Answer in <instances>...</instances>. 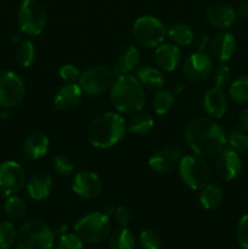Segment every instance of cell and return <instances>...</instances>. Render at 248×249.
I'll return each mask as SVG.
<instances>
[{"mask_svg": "<svg viewBox=\"0 0 248 249\" xmlns=\"http://www.w3.org/2000/svg\"><path fill=\"white\" fill-rule=\"evenodd\" d=\"M126 124L123 117L114 112H105L92 119L88 129V140L96 148H109L125 136Z\"/></svg>", "mask_w": 248, "mask_h": 249, "instance_id": "cell-3", "label": "cell"}, {"mask_svg": "<svg viewBox=\"0 0 248 249\" xmlns=\"http://www.w3.org/2000/svg\"><path fill=\"white\" fill-rule=\"evenodd\" d=\"M237 12L226 4H213L207 9L206 18L213 27L219 29H229L237 21Z\"/></svg>", "mask_w": 248, "mask_h": 249, "instance_id": "cell-16", "label": "cell"}, {"mask_svg": "<svg viewBox=\"0 0 248 249\" xmlns=\"http://www.w3.org/2000/svg\"><path fill=\"white\" fill-rule=\"evenodd\" d=\"M203 109L212 118H221L228 111V99L223 89L213 87L203 96Z\"/></svg>", "mask_w": 248, "mask_h": 249, "instance_id": "cell-19", "label": "cell"}, {"mask_svg": "<svg viewBox=\"0 0 248 249\" xmlns=\"http://www.w3.org/2000/svg\"><path fill=\"white\" fill-rule=\"evenodd\" d=\"M74 232L85 243H100L111 235L109 216L101 212H92L82 216L74 225Z\"/></svg>", "mask_w": 248, "mask_h": 249, "instance_id": "cell-5", "label": "cell"}, {"mask_svg": "<svg viewBox=\"0 0 248 249\" xmlns=\"http://www.w3.org/2000/svg\"><path fill=\"white\" fill-rule=\"evenodd\" d=\"M224 199V192L219 185L216 184H207L201 190L199 195V203L202 207L208 211L218 208Z\"/></svg>", "mask_w": 248, "mask_h": 249, "instance_id": "cell-25", "label": "cell"}, {"mask_svg": "<svg viewBox=\"0 0 248 249\" xmlns=\"http://www.w3.org/2000/svg\"><path fill=\"white\" fill-rule=\"evenodd\" d=\"M184 136L189 147L202 158L218 156L228 143L225 130L215 121L207 117H196L187 122Z\"/></svg>", "mask_w": 248, "mask_h": 249, "instance_id": "cell-1", "label": "cell"}, {"mask_svg": "<svg viewBox=\"0 0 248 249\" xmlns=\"http://www.w3.org/2000/svg\"><path fill=\"white\" fill-rule=\"evenodd\" d=\"M174 102V96L173 92L168 89H159L156 95L153 96L152 100V107L153 111L158 114V116H163V114L168 113L170 111Z\"/></svg>", "mask_w": 248, "mask_h": 249, "instance_id": "cell-31", "label": "cell"}, {"mask_svg": "<svg viewBox=\"0 0 248 249\" xmlns=\"http://www.w3.org/2000/svg\"><path fill=\"white\" fill-rule=\"evenodd\" d=\"M181 157L182 148L179 145H173L153 153L148 160V165L155 172L165 174L179 164Z\"/></svg>", "mask_w": 248, "mask_h": 249, "instance_id": "cell-14", "label": "cell"}, {"mask_svg": "<svg viewBox=\"0 0 248 249\" xmlns=\"http://www.w3.org/2000/svg\"><path fill=\"white\" fill-rule=\"evenodd\" d=\"M111 249H135V238L126 228H119L109 235Z\"/></svg>", "mask_w": 248, "mask_h": 249, "instance_id": "cell-28", "label": "cell"}, {"mask_svg": "<svg viewBox=\"0 0 248 249\" xmlns=\"http://www.w3.org/2000/svg\"><path fill=\"white\" fill-rule=\"evenodd\" d=\"M109 100L114 108L121 113H138L145 106V90L136 77L131 74L122 75L112 83Z\"/></svg>", "mask_w": 248, "mask_h": 249, "instance_id": "cell-2", "label": "cell"}, {"mask_svg": "<svg viewBox=\"0 0 248 249\" xmlns=\"http://www.w3.org/2000/svg\"><path fill=\"white\" fill-rule=\"evenodd\" d=\"M136 78L142 87L148 89H160L164 85L162 72L152 66H142L136 71Z\"/></svg>", "mask_w": 248, "mask_h": 249, "instance_id": "cell-24", "label": "cell"}, {"mask_svg": "<svg viewBox=\"0 0 248 249\" xmlns=\"http://www.w3.org/2000/svg\"><path fill=\"white\" fill-rule=\"evenodd\" d=\"M26 87L19 75L11 71H0V106L16 107L23 101Z\"/></svg>", "mask_w": 248, "mask_h": 249, "instance_id": "cell-10", "label": "cell"}, {"mask_svg": "<svg viewBox=\"0 0 248 249\" xmlns=\"http://www.w3.org/2000/svg\"><path fill=\"white\" fill-rule=\"evenodd\" d=\"M236 12H237V16L248 19V0H245V1L241 2L237 6Z\"/></svg>", "mask_w": 248, "mask_h": 249, "instance_id": "cell-42", "label": "cell"}, {"mask_svg": "<svg viewBox=\"0 0 248 249\" xmlns=\"http://www.w3.org/2000/svg\"><path fill=\"white\" fill-rule=\"evenodd\" d=\"M236 50V39L229 32H221L213 38L211 43L212 55L220 62H226L233 56Z\"/></svg>", "mask_w": 248, "mask_h": 249, "instance_id": "cell-21", "label": "cell"}, {"mask_svg": "<svg viewBox=\"0 0 248 249\" xmlns=\"http://www.w3.org/2000/svg\"><path fill=\"white\" fill-rule=\"evenodd\" d=\"M133 34L143 48H157L167 34L164 23L155 16H141L134 22Z\"/></svg>", "mask_w": 248, "mask_h": 249, "instance_id": "cell-7", "label": "cell"}, {"mask_svg": "<svg viewBox=\"0 0 248 249\" xmlns=\"http://www.w3.org/2000/svg\"><path fill=\"white\" fill-rule=\"evenodd\" d=\"M49 147H50V141L45 134L33 133L24 141L23 152L29 160H39L48 153Z\"/></svg>", "mask_w": 248, "mask_h": 249, "instance_id": "cell-23", "label": "cell"}, {"mask_svg": "<svg viewBox=\"0 0 248 249\" xmlns=\"http://www.w3.org/2000/svg\"><path fill=\"white\" fill-rule=\"evenodd\" d=\"M17 231L10 221L0 223V249H9L16 242Z\"/></svg>", "mask_w": 248, "mask_h": 249, "instance_id": "cell-34", "label": "cell"}, {"mask_svg": "<svg viewBox=\"0 0 248 249\" xmlns=\"http://www.w3.org/2000/svg\"><path fill=\"white\" fill-rule=\"evenodd\" d=\"M5 213L7 218L11 220H21L27 214V204L21 197L18 196H9V198L5 202Z\"/></svg>", "mask_w": 248, "mask_h": 249, "instance_id": "cell-30", "label": "cell"}, {"mask_svg": "<svg viewBox=\"0 0 248 249\" xmlns=\"http://www.w3.org/2000/svg\"><path fill=\"white\" fill-rule=\"evenodd\" d=\"M229 96L238 105L248 104V75H241L231 83Z\"/></svg>", "mask_w": 248, "mask_h": 249, "instance_id": "cell-29", "label": "cell"}, {"mask_svg": "<svg viewBox=\"0 0 248 249\" xmlns=\"http://www.w3.org/2000/svg\"><path fill=\"white\" fill-rule=\"evenodd\" d=\"M155 61L160 70L173 72L181 61V51L175 44H160L156 48Z\"/></svg>", "mask_w": 248, "mask_h": 249, "instance_id": "cell-20", "label": "cell"}, {"mask_svg": "<svg viewBox=\"0 0 248 249\" xmlns=\"http://www.w3.org/2000/svg\"><path fill=\"white\" fill-rule=\"evenodd\" d=\"M114 218L119 228H126L133 219V212L128 206H119L114 212Z\"/></svg>", "mask_w": 248, "mask_h": 249, "instance_id": "cell-40", "label": "cell"}, {"mask_svg": "<svg viewBox=\"0 0 248 249\" xmlns=\"http://www.w3.org/2000/svg\"><path fill=\"white\" fill-rule=\"evenodd\" d=\"M83 90L77 83H66L57 90L53 99V105L58 111H72L79 105Z\"/></svg>", "mask_w": 248, "mask_h": 249, "instance_id": "cell-17", "label": "cell"}, {"mask_svg": "<svg viewBox=\"0 0 248 249\" xmlns=\"http://www.w3.org/2000/svg\"><path fill=\"white\" fill-rule=\"evenodd\" d=\"M114 212H116V209H114L113 206H111V204H108V206L105 207L104 209V213L106 214V215H111V214H114Z\"/></svg>", "mask_w": 248, "mask_h": 249, "instance_id": "cell-45", "label": "cell"}, {"mask_svg": "<svg viewBox=\"0 0 248 249\" xmlns=\"http://www.w3.org/2000/svg\"><path fill=\"white\" fill-rule=\"evenodd\" d=\"M113 77V71L106 66H91L80 74L79 85L83 92L89 96H99L111 89Z\"/></svg>", "mask_w": 248, "mask_h": 249, "instance_id": "cell-9", "label": "cell"}, {"mask_svg": "<svg viewBox=\"0 0 248 249\" xmlns=\"http://www.w3.org/2000/svg\"><path fill=\"white\" fill-rule=\"evenodd\" d=\"M168 38L177 46H187L192 44L195 39V33L187 24L175 23L169 27L167 31Z\"/></svg>", "mask_w": 248, "mask_h": 249, "instance_id": "cell-27", "label": "cell"}, {"mask_svg": "<svg viewBox=\"0 0 248 249\" xmlns=\"http://www.w3.org/2000/svg\"><path fill=\"white\" fill-rule=\"evenodd\" d=\"M140 245L143 249H159L162 240L155 230L146 229L140 233Z\"/></svg>", "mask_w": 248, "mask_h": 249, "instance_id": "cell-36", "label": "cell"}, {"mask_svg": "<svg viewBox=\"0 0 248 249\" xmlns=\"http://www.w3.org/2000/svg\"><path fill=\"white\" fill-rule=\"evenodd\" d=\"M45 7L38 0H23L18 10V26L27 36H39L46 27Z\"/></svg>", "mask_w": 248, "mask_h": 249, "instance_id": "cell-8", "label": "cell"}, {"mask_svg": "<svg viewBox=\"0 0 248 249\" xmlns=\"http://www.w3.org/2000/svg\"><path fill=\"white\" fill-rule=\"evenodd\" d=\"M180 179L191 190H202L209 181V167L199 156H182L177 164Z\"/></svg>", "mask_w": 248, "mask_h": 249, "instance_id": "cell-6", "label": "cell"}, {"mask_svg": "<svg viewBox=\"0 0 248 249\" xmlns=\"http://www.w3.org/2000/svg\"><path fill=\"white\" fill-rule=\"evenodd\" d=\"M26 173L15 160H6L0 164V190L5 196H14L23 189Z\"/></svg>", "mask_w": 248, "mask_h": 249, "instance_id": "cell-11", "label": "cell"}, {"mask_svg": "<svg viewBox=\"0 0 248 249\" xmlns=\"http://www.w3.org/2000/svg\"><path fill=\"white\" fill-rule=\"evenodd\" d=\"M236 238L242 249H248V213L240 219L236 228Z\"/></svg>", "mask_w": 248, "mask_h": 249, "instance_id": "cell-38", "label": "cell"}, {"mask_svg": "<svg viewBox=\"0 0 248 249\" xmlns=\"http://www.w3.org/2000/svg\"><path fill=\"white\" fill-rule=\"evenodd\" d=\"M53 172L61 177H68L74 170V164H73L72 160L66 155H58L53 158Z\"/></svg>", "mask_w": 248, "mask_h": 249, "instance_id": "cell-35", "label": "cell"}, {"mask_svg": "<svg viewBox=\"0 0 248 249\" xmlns=\"http://www.w3.org/2000/svg\"><path fill=\"white\" fill-rule=\"evenodd\" d=\"M228 142L233 151L242 155H248V135L240 129L230 131L228 135Z\"/></svg>", "mask_w": 248, "mask_h": 249, "instance_id": "cell-33", "label": "cell"}, {"mask_svg": "<svg viewBox=\"0 0 248 249\" xmlns=\"http://www.w3.org/2000/svg\"><path fill=\"white\" fill-rule=\"evenodd\" d=\"M16 60L19 66L27 68L35 60V48L32 41H22L16 50Z\"/></svg>", "mask_w": 248, "mask_h": 249, "instance_id": "cell-32", "label": "cell"}, {"mask_svg": "<svg viewBox=\"0 0 248 249\" xmlns=\"http://www.w3.org/2000/svg\"><path fill=\"white\" fill-rule=\"evenodd\" d=\"M140 63V51L134 45H126L119 51L113 67L116 77L131 74Z\"/></svg>", "mask_w": 248, "mask_h": 249, "instance_id": "cell-18", "label": "cell"}, {"mask_svg": "<svg viewBox=\"0 0 248 249\" xmlns=\"http://www.w3.org/2000/svg\"><path fill=\"white\" fill-rule=\"evenodd\" d=\"M72 190L80 198L92 199L99 196L101 192L102 181L96 173L83 170L73 178Z\"/></svg>", "mask_w": 248, "mask_h": 249, "instance_id": "cell-13", "label": "cell"}, {"mask_svg": "<svg viewBox=\"0 0 248 249\" xmlns=\"http://www.w3.org/2000/svg\"><path fill=\"white\" fill-rule=\"evenodd\" d=\"M155 126V121L148 113L138 112L134 113L128 124V130L136 136H145L151 133Z\"/></svg>", "mask_w": 248, "mask_h": 249, "instance_id": "cell-26", "label": "cell"}, {"mask_svg": "<svg viewBox=\"0 0 248 249\" xmlns=\"http://www.w3.org/2000/svg\"><path fill=\"white\" fill-rule=\"evenodd\" d=\"M207 43H208V38H207V36H201L198 40V50L197 51H203L204 46L207 45Z\"/></svg>", "mask_w": 248, "mask_h": 249, "instance_id": "cell-44", "label": "cell"}, {"mask_svg": "<svg viewBox=\"0 0 248 249\" xmlns=\"http://www.w3.org/2000/svg\"><path fill=\"white\" fill-rule=\"evenodd\" d=\"M213 71V60L204 51H196L185 60L182 72L191 83H201L211 75Z\"/></svg>", "mask_w": 248, "mask_h": 249, "instance_id": "cell-12", "label": "cell"}, {"mask_svg": "<svg viewBox=\"0 0 248 249\" xmlns=\"http://www.w3.org/2000/svg\"><path fill=\"white\" fill-rule=\"evenodd\" d=\"M238 121H240L241 126H242L245 130H248V107L241 112L240 117H238Z\"/></svg>", "mask_w": 248, "mask_h": 249, "instance_id": "cell-43", "label": "cell"}, {"mask_svg": "<svg viewBox=\"0 0 248 249\" xmlns=\"http://www.w3.org/2000/svg\"><path fill=\"white\" fill-rule=\"evenodd\" d=\"M231 77V71L230 68L226 65H220L215 71H214L213 74V80H214V87L223 88L224 85L228 84L230 82Z\"/></svg>", "mask_w": 248, "mask_h": 249, "instance_id": "cell-39", "label": "cell"}, {"mask_svg": "<svg viewBox=\"0 0 248 249\" xmlns=\"http://www.w3.org/2000/svg\"><path fill=\"white\" fill-rule=\"evenodd\" d=\"M53 190V177L49 173L40 172L34 174L27 182V192L34 201H43Z\"/></svg>", "mask_w": 248, "mask_h": 249, "instance_id": "cell-22", "label": "cell"}, {"mask_svg": "<svg viewBox=\"0 0 248 249\" xmlns=\"http://www.w3.org/2000/svg\"><path fill=\"white\" fill-rule=\"evenodd\" d=\"M16 242L18 249H53L55 232L41 219H31L18 229Z\"/></svg>", "mask_w": 248, "mask_h": 249, "instance_id": "cell-4", "label": "cell"}, {"mask_svg": "<svg viewBox=\"0 0 248 249\" xmlns=\"http://www.w3.org/2000/svg\"><path fill=\"white\" fill-rule=\"evenodd\" d=\"M215 169L219 177L225 181H231L242 170V160H241L240 155L236 151L225 150L224 148L216 157Z\"/></svg>", "mask_w": 248, "mask_h": 249, "instance_id": "cell-15", "label": "cell"}, {"mask_svg": "<svg viewBox=\"0 0 248 249\" xmlns=\"http://www.w3.org/2000/svg\"><path fill=\"white\" fill-rule=\"evenodd\" d=\"M80 74L82 73L79 72V70L74 65H71V63L62 66L60 70L61 79L66 83H75L77 80H79Z\"/></svg>", "mask_w": 248, "mask_h": 249, "instance_id": "cell-41", "label": "cell"}, {"mask_svg": "<svg viewBox=\"0 0 248 249\" xmlns=\"http://www.w3.org/2000/svg\"><path fill=\"white\" fill-rule=\"evenodd\" d=\"M58 249H84V241L77 233H62L57 241Z\"/></svg>", "mask_w": 248, "mask_h": 249, "instance_id": "cell-37", "label": "cell"}]
</instances>
